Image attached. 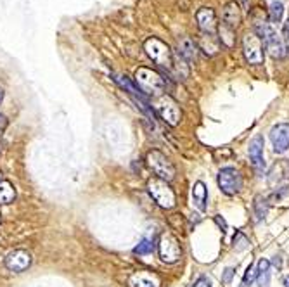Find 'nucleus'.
Masks as SVG:
<instances>
[{
    "mask_svg": "<svg viewBox=\"0 0 289 287\" xmlns=\"http://www.w3.org/2000/svg\"><path fill=\"white\" fill-rule=\"evenodd\" d=\"M135 85L146 97H159L167 90V78H163V74H159L156 69L139 68L135 71Z\"/></svg>",
    "mask_w": 289,
    "mask_h": 287,
    "instance_id": "nucleus-1",
    "label": "nucleus"
},
{
    "mask_svg": "<svg viewBox=\"0 0 289 287\" xmlns=\"http://www.w3.org/2000/svg\"><path fill=\"white\" fill-rule=\"evenodd\" d=\"M148 192L156 204L163 209H173L177 206V196L168 182L161 180L158 177H153L148 180Z\"/></svg>",
    "mask_w": 289,
    "mask_h": 287,
    "instance_id": "nucleus-2",
    "label": "nucleus"
},
{
    "mask_svg": "<svg viewBox=\"0 0 289 287\" xmlns=\"http://www.w3.org/2000/svg\"><path fill=\"white\" fill-rule=\"evenodd\" d=\"M153 111L158 114L165 123H168L170 126H177L182 120V109H180L178 102L172 99L167 93L159 97H154L153 101Z\"/></svg>",
    "mask_w": 289,
    "mask_h": 287,
    "instance_id": "nucleus-3",
    "label": "nucleus"
},
{
    "mask_svg": "<svg viewBox=\"0 0 289 287\" xmlns=\"http://www.w3.org/2000/svg\"><path fill=\"white\" fill-rule=\"evenodd\" d=\"M144 50H146V54L149 55V59L153 61L154 64H158L159 68L167 69V71H170V69L173 68V54L163 40H159V39L146 40Z\"/></svg>",
    "mask_w": 289,
    "mask_h": 287,
    "instance_id": "nucleus-4",
    "label": "nucleus"
},
{
    "mask_svg": "<svg viewBox=\"0 0 289 287\" xmlns=\"http://www.w3.org/2000/svg\"><path fill=\"white\" fill-rule=\"evenodd\" d=\"M146 163H148V166L153 170L154 175L165 182H172L175 175H177V170H175L173 163L158 149L149 150L148 156H146Z\"/></svg>",
    "mask_w": 289,
    "mask_h": 287,
    "instance_id": "nucleus-5",
    "label": "nucleus"
},
{
    "mask_svg": "<svg viewBox=\"0 0 289 287\" xmlns=\"http://www.w3.org/2000/svg\"><path fill=\"white\" fill-rule=\"evenodd\" d=\"M243 54L246 63L251 66H258L265 59V44L255 31L246 33L243 39Z\"/></svg>",
    "mask_w": 289,
    "mask_h": 287,
    "instance_id": "nucleus-6",
    "label": "nucleus"
},
{
    "mask_svg": "<svg viewBox=\"0 0 289 287\" xmlns=\"http://www.w3.org/2000/svg\"><path fill=\"white\" fill-rule=\"evenodd\" d=\"M158 253H159L161 261L168 263V265H173V263H177L180 258H182V246H180V241L173 234L165 232V234H161V237L158 241Z\"/></svg>",
    "mask_w": 289,
    "mask_h": 287,
    "instance_id": "nucleus-7",
    "label": "nucleus"
},
{
    "mask_svg": "<svg viewBox=\"0 0 289 287\" xmlns=\"http://www.w3.org/2000/svg\"><path fill=\"white\" fill-rule=\"evenodd\" d=\"M216 180H219L220 190L227 196H234L243 189V175L236 168H224V170H220Z\"/></svg>",
    "mask_w": 289,
    "mask_h": 287,
    "instance_id": "nucleus-8",
    "label": "nucleus"
},
{
    "mask_svg": "<svg viewBox=\"0 0 289 287\" xmlns=\"http://www.w3.org/2000/svg\"><path fill=\"white\" fill-rule=\"evenodd\" d=\"M263 147H265V142H263V137H262V135H257V137H255V139L249 142V147H248L251 166H253V170L257 171L258 177H262L263 171H265Z\"/></svg>",
    "mask_w": 289,
    "mask_h": 287,
    "instance_id": "nucleus-9",
    "label": "nucleus"
},
{
    "mask_svg": "<svg viewBox=\"0 0 289 287\" xmlns=\"http://www.w3.org/2000/svg\"><path fill=\"white\" fill-rule=\"evenodd\" d=\"M270 142L274 152L282 154L289 149V123H277L270 130Z\"/></svg>",
    "mask_w": 289,
    "mask_h": 287,
    "instance_id": "nucleus-10",
    "label": "nucleus"
},
{
    "mask_svg": "<svg viewBox=\"0 0 289 287\" xmlns=\"http://www.w3.org/2000/svg\"><path fill=\"white\" fill-rule=\"evenodd\" d=\"M31 265V255L28 251H23V249H16V251H11L6 256V266L7 270L16 272V274H21V272L28 270Z\"/></svg>",
    "mask_w": 289,
    "mask_h": 287,
    "instance_id": "nucleus-11",
    "label": "nucleus"
},
{
    "mask_svg": "<svg viewBox=\"0 0 289 287\" xmlns=\"http://www.w3.org/2000/svg\"><path fill=\"white\" fill-rule=\"evenodd\" d=\"M196 21L200 30L205 33V35H211L216 31V12L213 11L211 7H201L200 11L196 12Z\"/></svg>",
    "mask_w": 289,
    "mask_h": 287,
    "instance_id": "nucleus-12",
    "label": "nucleus"
},
{
    "mask_svg": "<svg viewBox=\"0 0 289 287\" xmlns=\"http://www.w3.org/2000/svg\"><path fill=\"white\" fill-rule=\"evenodd\" d=\"M130 287H161V279L158 274L149 270H139L134 272L129 277Z\"/></svg>",
    "mask_w": 289,
    "mask_h": 287,
    "instance_id": "nucleus-13",
    "label": "nucleus"
},
{
    "mask_svg": "<svg viewBox=\"0 0 289 287\" xmlns=\"http://www.w3.org/2000/svg\"><path fill=\"white\" fill-rule=\"evenodd\" d=\"M243 20V16H241V7L238 2H227L224 9H222V25L230 28V30H238L239 23Z\"/></svg>",
    "mask_w": 289,
    "mask_h": 287,
    "instance_id": "nucleus-14",
    "label": "nucleus"
},
{
    "mask_svg": "<svg viewBox=\"0 0 289 287\" xmlns=\"http://www.w3.org/2000/svg\"><path fill=\"white\" fill-rule=\"evenodd\" d=\"M208 202V189L203 182H196L192 185V204L197 211H205Z\"/></svg>",
    "mask_w": 289,
    "mask_h": 287,
    "instance_id": "nucleus-15",
    "label": "nucleus"
},
{
    "mask_svg": "<svg viewBox=\"0 0 289 287\" xmlns=\"http://www.w3.org/2000/svg\"><path fill=\"white\" fill-rule=\"evenodd\" d=\"M286 177H289V159H282V161H277L272 166V170L268 173V183L270 185H276V183L282 182Z\"/></svg>",
    "mask_w": 289,
    "mask_h": 287,
    "instance_id": "nucleus-16",
    "label": "nucleus"
},
{
    "mask_svg": "<svg viewBox=\"0 0 289 287\" xmlns=\"http://www.w3.org/2000/svg\"><path fill=\"white\" fill-rule=\"evenodd\" d=\"M178 55L182 58L184 61H187V63H192V61H196V55H197V47L194 44L192 39H189L186 36L184 40L178 42Z\"/></svg>",
    "mask_w": 289,
    "mask_h": 287,
    "instance_id": "nucleus-17",
    "label": "nucleus"
},
{
    "mask_svg": "<svg viewBox=\"0 0 289 287\" xmlns=\"http://www.w3.org/2000/svg\"><path fill=\"white\" fill-rule=\"evenodd\" d=\"M16 199V189L11 182L2 180L0 182V204H11Z\"/></svg>",
    "mask_w": 289,
    "mask_h": 287,
    "instance_id": "nucleus-18",
    "label": "nucleus"
},
{
    "mask_svg": "<svg viewBox=\"0 0 289 287\" xmlns=\"http://www.w3.org/2000/svg\"><path fill=\"white\" fill-rule=\"evenodd\" d=\"M253 209H255V215H257V220H265V216L268 213V202L265 199L263 196H257L253 201Z\"/></svg>",
    "mask_w": 289,
    "mask_h": 287,
    "instance_id": "nucleus-19",
    "label": "nucleus"
},
{
    "mask_svg": "<svg viewBox=\"0 0 289 287\" xmlns=\"http://www.w3.org/2000/svg\"><path fill=\"white\" fill-rule=\"evenodd\" d=\"M219 33H220V42L224 44L225 47H234V42H236V31L230 30V28H227L224 25L219 26Z\"/></svg>",
    "mask_w": 289,
    "mask_h": 287,
    "instance_id": "nucleus-20",
    "label": "nucleus"
},
{
    "mask_svg": "<svg viewBox=\"0 0 289 287\" xmlns=\"http://www.w3.org/2000/svg\"><path fill=\"white\" fill-rule=\"evenodd\" d=\"M156 247V242L154 239H142V241L139 242V246H135L134 253L139 256H144V255H151V253L154 251Z\"/></svg>",
    "mask_w": 289,
    "mask_h": 287,
    "instance_id": "nucleus-21",
    "label": "nucleus"
},
{
    "mask_svg": "<svg viewBox=\"0 0 289 287\" xmlns=\"http://www.w3.org/2000/svg\"><path fill=\"white\" fill-rule=\"evenodd\" d=\"M270 21L272 23H279L282 20V12H284V7H282V2H279V0H274L272 4H270Z\"/></svg>",
    "mask_w": 289,
    "mask_h": 287,
    "instance_id": "nucleus-22",
    "label": "nucleus"
},
{
    "mask_svg": "<svg viewBox=\"0 0 289 287\" xmlns=\"http://www.w3.org/2000/svg\"><path fill=\"white\" fill-rule=\"evenodd\" d=\"M257 265H249L248 268H246V274L243 277V287H251L253 285V282L257 280Z\"/></svg>",
    "mask_w": 289,
    "mask_h": 287,
    "instance_id": "nucleus-23",
    "label": "nucleus"
},
{
    "mask_svg": "<svg viewBox=\"0 0 289 287\" xmlns=\"http://www.w3.org/2000/svg\"><path fill=\"white\" fill-rule=\"evenodd\" d=\"M248 244H249V241L246 239L244 234L236 232V237H234V247H236V251H243V249L248 247Z\"/></svg>",
    "mask_w": 289,
    "mask_h": 287,
    "instance_id": "nucleus-24",
    "label": "nucleus"
},
{
    "mask_svg": "<svg viewBox=\"0 0 289 287\" xmlns=\"http://www.w3.org/2000/svg\"><path fill=\"white\" fill-rule=\"evenodd\" d=\"M258 274V285L260 287H268V282H270V270L268 272H257Z\"/></svg>",
    "mask_w": 289,
    "mask_h": 287,
    "instance_id": "nucleus-25",
    "label": "nucleus"
},
{
    "mask_svg": "<svg viewBox=\"0 0 289 287\" xmlns=\"http://www.w3.org/2000/svg\"><path fill=\"white\" fill-rule=\"evenodd\" d=\"M236 274V268H225L224 275H222V282H224L225 285H229L232 282V277H234Z\"/></svg>",
    "mask_w": 289,
    "mask_h": 287,
    "instance_id": "nucleus-26",
    "label": "nucleus"
},
{
    "mask_svg": "<svg viewBox=\"0 0 289 287\" xmlns=\"http://www.w3.org/2000/svg\"><path fill=\"white\" fill-rule=\"evenodd\" d=\"M282 40H284V49H286V54H289V17H287V21L284 23V36H282Z\"/></svg>",
    "mask_w": 289,
    "mask_h": 287,
    "instance_id": "nucleus-27",
    "label": "nucleus"
},
{
    "mask_svg": "<svg viewBox=\"0 0 289 287\" xmlns=\"http://www.w3.org/2000/svg\"><path fill=\"white\" fill-rule=\"evenodd\" d=\"M215 222H216V225H219V227L224 230V232H227V230H229V227H227V222L224 218H222V216L219 215V216H215Z\"/></svg>",
    "mask_w": 289,
    "mask_h": 287,
    "instance_id": "nucleus-28",
    "label": "nucleus"
},
{
    "mask_svg": "<svg viewBox=\"0 0 289 287\" xmlns=\"http://www.w3.org/2000/svg\"><path fill=\"white\" fill-rule=\"evenodd\" d=\"M7 128V118L6 116H0V139L4 135V130Z\"/></svg>",
    "mask_w": 289,
    "mask_h": 287,
    "instance_id": "nucleus-29",
    "label": "nucleus"
},
{
    "mask_svg": "<svg viewBox=\"0 0 289 287\" xmlns=\"http://www.w3.org/2000/svg\"><path fill=\"white\" fill-rule=\"evenodd\" d=\"M197 287H211L210 285V280H206V279H203L200 284H197Z\"/></svg>",
    "mask_w": 289,
    "mask_h": 287,
    "instance_id": "nucleus-30",
    "label": "nucleus"
},
{
    "mask_svg": "<svg viewBox=\"0 0 289 287\" xmlns=\"http://www.w3.org/2000/svg\"><path fill=\"white\" fill-rule=\"evenodd\" d=\"M284 287H289V275L284 277Z\"/></svg>",
    "mask_w": 289,
    "mask_h": 287,
    "instance_id": "nucleus-31",
    "label": "nucleus"
},
{
    "mask_svg": "<svg viewBox=\"0 0 289 287\" xmlns=\"http://www.w3.org/2000/svg\"><path fill=\"white\" fill-rule=\"evenodd\" d=\"M2 99H4V90L0 88V102H2Z\"/></svg>",
    "mask_w": 289,
    "mask_h": 287,
    "instance_id": "nucleus-32",
    "label": "nucleus"
},
{
    "mask_svg": "<svg viewBox=\"0 0 289 287\" xmlns=\"http://www.w3.org/2000/svg\"><path fill=\"white\" fill-rule=\"evenodd\" d=\"M0 182H2V171H0Z\"/></svg>",
    "mask_w": 289,
    "mask_h": 287,
    "instance_id": "nucleus-33",
    "label": "nucleus"
},
{
    "mask_svg": "<svg viewBox=\"0 0 289 287\" xmlns=\"http://www.w3.org/2000/svg\"><path fill=\"white\" fill-rule=\"evenodd\" d=\"M0 222H2V215H0Z\"/></svg>",
    "mask_w": 289,
    "mask_h": 287,
    "instance_id": "nucleus-34",
    "label": "nucleus"
}]
</instances>
